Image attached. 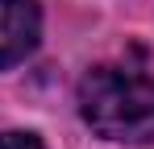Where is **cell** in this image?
Listing matches in <instances>:
<instances>
[{"instance_id": "6da1fadb", "label": "cell", "mask_w": 154, "mask_h": 149, "mask_svg": "<svg viewBox=\"0 0 154 149\" xmlns=\"http://www.w3.org/2000/svg\"><path fill=\"white\" fill-rule=\"evenodd\" d=\"M79 112L108 141H154V74L142 66L88 71L79 83Z\"/></svg>"}, {"instance_id": "7a4b0ae2", "label": "cell", "mask_w": 154, "mask_h": 149, "mask_svg": "<svg viewBox=\"0 0 154 149\" xmlns=\"http://www.w3.org/2000/svg\"><path fill=\"white\" fill-rule=\"evenodd\" d=\"M38 0H0V71L21 62L38 46Z\"/></svg>"}, {"instance_id": "3957f363", "label": "cell", "mask_w": 154, "mask_h": 149, "mask_svg": "<svg viewBox=\"0 0 154 149\" xmlns=\"http://www.w3.org/2000/svg\"><path fill=\"white\" fill-rule=\"evenodd\" d=\"M0 149H42V141L29 133H0Z\"/></svg>"}]
</instances>
